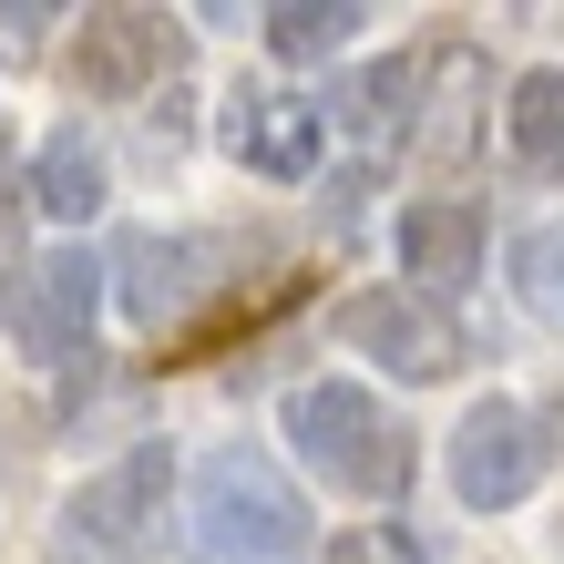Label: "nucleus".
I'll use <instances>...</instances> for the list:
<instances>
[{
    "label": "nucleus",
    "instance_id": "obj_16",
    "mask_svg": "<svg viewBox=\"0 0 564 564\" xmlns=\"http://www.w3.org/2000/svg\"><path fill=\"white\" fill-rule=\"evenodd\" d=\"M21 226H31V185H21L11 144H0V288H21V278H31V247H21Z\"/></svg>",
    "mask_w": 564,
    "mask_h": 564
},
{
    "label": "nucleus",
    "instance_id": "obj_15",
    "mask_svg": "<svg viewBox=\"0 0 564 564\" xmlns=\"http://www.w3.org/2000/svg\"><path fill=\"white\" fill-rule=\"evenodd\" d=\"M513 288L534 318H564V226H523L513 237Z\"/></svg>",
    "mask_w": 564,
    "mask_h": 564
},
{
    "label": "nucleus",
    "instance_id": "obj_2",
    "mask_svg": "<svg viewBox=\"0 0 564 564\" xmlns=\"http://www.w3.org/2000/svg\"><path fill=\"white\" fill-rule=\"evenodd\" d=\"M318 523H308V492L257 442H226L206 452L195 473V564H308Z\"/></svg>",
    "mask_w": 564,
    "mask_h": 564
},
{
    "label": "nucleus",
    "instance_id": "obj_1",
    "mask_svg": "<svg viewBox=\"0 0 564 564\" xmlns=\"http://www.w3.org/2000/svg\"><path fill=\"white\" fill-rule=\"evenodd\" d=\"M288 442L349 503H401L411 492V421L359 380H297L288 390Z\"/></svg>",
    "mask_w": 564,
    "mask_h": 564
},
{
    "label": "nucleus",
    "instance_id": "obj_11",
    "mask_svg": "<svg viewBox=\"0 0 564 564\" xmlns=\"http://www.w3.org/2000/svg\"><path fill=\"white\" fill-rule=\"evenodd\" d=\"M164 52H175L164 11H83V31H73V73H83L93 104H134L164 73Z\"/></svg>",
    "mask_w": 564,
    "mask_h": 564
},
{
    "label": "nucleus",
    "instance_id": "obj_13",
    "mask_svg": "<svg viewBox=\"0 0 564 564\" xmlns=\"http://www.w3.org/2000/svg\"><path fill=\"white\" fill-rule=\"evenodd\" d=\"M503 144H513V164L523 175H564V73L544 62V73H513V93H503Z\"/></svg>",
    "mask_w": 564,
    "mask_h": 564
},
{
    "label": "nucleus",
    "instance_id": "obj_10",
    "mask_svg": "<svg viewBox=\"0 0 564 564\" xmlns=\"http://www.w3.org/2000/svg\"><path fill=\"white\" fill-rule=\"evenodd\" d=\"M318 123H339V134H349V144H370V154L411 144V134H421V62H411V52L349 62V73H339V93L318 104Z\"/></svg>",
    "mask_w": 564,
    "mask_h": 564
},
{
    "label": "nucleus",
    "instance_id": "obj_9",
    "mask_svg": "<svg viewBox=\"0 0 564 564\" xmlns=\"http://www.w3.org/2000/svg\"><path fill=\"white\" fill-rule=\"evenodd\" d=\"M473 278H482V206H462V195L411 206L401 216V288L431 297V308H452Z\"/></svg>",
    "mask_w": 564,
    "mask_h": 564
},
{
    "label": "nucleus",
    "instance_id": "obj_8",
    "mask_svg": "<svg viewBox=\"0 0 564 564\" xmlns=\"http://www.w3.org/2000/svg\"><path fill=\"white\" fill-rule=\"evenodd\" d=\"M318 104H297V93H257L237 83L226 93V113H216V144L247 164V175H278V185H308L318 175Z\"/></svg>",
    "mask_w": 564,
    "mask_h": 564
},
{
    "label": "nucleus",
    "instance_id": "obj_17",
    "mask_svg": "<svg viewBox=\"0 0 564 564\" xmlns=\"http://www.w3.org/2000/svg\"><path fill=\"white\" fill-rule=\"evenodd\" d=\"M328 564H370V554H359V544H339V554H328Z\"/></svg>",
    "mask_w": 564,
    "mask_h": 564
},
{
    "label": "nucleus",
    "instance_id": "obj_7",
    "mask_svg": "<svg viewBox=\"0 0 564 564\" xmlns=\"http://www.w3.org/2000/svg\"><path fill=\"white\" fill-rule=\"evenodd\" d=\"M216 268H226L216 237H164V226H134V237H113V257H104L113 297L154 328V339H164V328L185 339V318H195V297L216 288Z\"/></svg>",
    "mask_w": 564,
    "mask_h": 564
},
{
    "label": "nucleus",
    "instance_id": "obj_5",
    "mask_svg": "<svg viewBox=\"0 0 564 564\" xmlns=\"http://www.w3.org/2000/svg\"><path fill=\"white\" fill-rule=\"evenodd\" d=\"M104 257H93L83 237L73 247H42L31 257V278L11 288V339L42 359V370H73V359H93V308H104Z\"/></svg>",
    "mask_w": 564,
    "mask_h": 564
},
{
    "label": "nucleus",
    "instance_id": "obj_6",
    "mask_svg": "<svg viewBox=\"0 0 564 564\" xmlns=\"http://www.w3.org/2000/svg\"><path fill=\"white\" fill-rule=\"evenodd\" d=\"M339 339L359 359H380L390 380H452L473 359V328L452 308H431V297H411V288H359L339 308Z\"/></svg>",
    "mask_w": 564,
    "mask_h": 564
},
{
    "label": "nucleus",
    "instance_id": "obj_4",
    "mask_svg": "<svg viewBox=\"0 0 564 564\" xmlns=\"http://www.w3.org/2000/svg\"><path fill=\"white\" fill-rule=\"evenodd\" d=\"M164 492H175V452H164V442H134L113 473H93L73 503H62V564H113V554H134L154 523H164Z\"/></svg>",
    "mask_w": 564,
    "mask_h": 564
},
{
    "label": "nucleus",
    "instance_id": "obj_3",
    "mask_svg": "<svg viewBox=\"0 0 564 564\" xmlns=\"http://www.w3.org/2000/svg\"><path fill=\"white\" fill-rule=\"evenodd\" d=\"M544 473H554V431H544V411L503 401V390L462 411V431H452V492H462V513H513Z\"/></svg>",
    "mask_w": 564,
    "mask_h": 564
},
{
    "label": "nucleus",
    "instance_id": "obj_12",
    "mask_svg": "<svg viewBox=\"0 0 564 564\" xmlns=\"http://www.w3.org/2000/svg\"><path fill=\"white\" fill-rule=\"evenodd\" d=\"M21 185H31V216H52V226H93V216H104V195H113L104 144H93L83 123H52L42 154L21 164Z\"/></svg>",
    "mask_w": 564,
    "mask_h": 564
},
{
    "label": "nucleus",
    "instance_id": "obj_14",
    "mask_svg": "<svg viewBox=\"0 0 564 564\" xmlns=\"http://www.w3.org/2000/svg\"><path fill=\"white\" fill-rule=\"evenodd\" d=\"M359 21H370L359 0H278V11H268V52L308 73V62H339V52H349Z\"/></svg>",
    "mask_w": 564,
    "mask_h": 564
}]
</instances>
